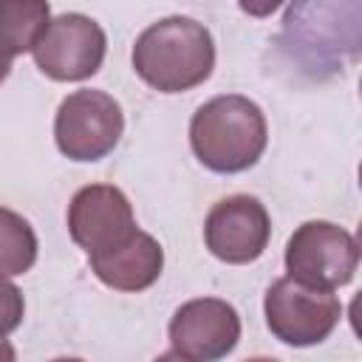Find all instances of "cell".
<instances>
[{
    "label": "cell",
    "instance_id": "6da1fadb",
    "mask_svg": "<svg viewBox=\"0 0 362 362\" xmlns=\"http://www.w3.org/2000/svg\"><path fill=\"white\" fill-rule=\"evenodd\" d=\"M136 76L158 93H184L204 85L215 68V40L192 17H161L133 45Z\"/></svg>",
    "mask_w": 362,
    "mask_h": 362
},
{
    "label": "cell",
    "instance_id": "7a4b0ae2",
    "mask_svg": "<svg viewBox=\"0 0 362 362\" xmlns=\"http://www.w3.org/2000/svg\"><path fill=\"white\" fill-rule=\"evenodd\" d=\"M269 141V124L257 102L240 93H221L204 102L189 122L195 158L221 175H235L257 164Z\"/></svg>",
    "mask_w": 362,
    "mask_h": 362
},
{
    "label": "cell",
    "instance_id": "3957f363",
    "mask_svg": "<svg viewBox=\"0 0 362 362\" xmlns=\"http://www.w3.org/2000/svg\"><path fill=\"white\" fill-rule=\"evenodd\" d=\"M263 314L274 339L291 348H308L334 334L342 320V303L334 291L303 286L286 274L266 288Z\"/></svg>",
    "mask_w": 362,
    "mask_h": 362
},
{
    "label": "cell",
    "instance_id": "277c9868",
    "mask_svg": "<svg viewBox=\"0 0 362 362\" xmlns=\"http://www.w3.org/2000/svg\"><path fill=\"white\" fill-rule=\"evenodd\" d=\"M283 260L291 280L337 291L356 274L359 243L348 229L331 221H305L288 238Z\"/></svg>",
    "mask_w": 362,
    "mask_h": 362
},
{
    "label": "cell",
    "instance_id": "5b68a950",
    "mask_svg": "<svg viewBox=\"0 0 362 362\" xmlns=\"http://www.w3.org/2000/svg\"><path fill=\"white\" fill-rule=\"evenodd\" d=\"M124 133L122 105L93 88L68 93L54 119V139L65 158L71 161H99L119 144Z\"/></svg>",
    "mask_w": 362,
    "mask_h": 362
},
{
    "label": "cell",
    "instance_id": "8992f818",
    "mask_svg": "<svg viewBox=\"0 0 362 362\" xmlns=\"http://www.w3.org/2000/svg\"><path fill=\"white\" fill-rule=\"evenodd\" d=\"M105 51H107L105 28L88 14L68 11L48 20L45 31L31 48V57L48 79L82 82L102 68Z\"/></svg>",
    "mask_w": 362,
    "mask_h": 362
},
{
    "label": "cell",
    "instance_id": "52a82bcc",
    "mask_svg": "<svg viewBox=\"0 0 362 362\" xmlns=\"http://www.w3.org/2000/svg\"><path fill=\"white\" fill-rule=\"evenodd\" d=\"M170 356L189 362H215L235 351L240 317L221 297H195L178 305L170 320Z\"/></svg>",
    "mask_w": 362,
    "mask_h": 362
},
{
    "label": "cell",
    "instance_id": "ba28073f",
    "mask_svg": "<svg viewBox=\"0 0 362 362\" xmlns=\"http://www.w3.org/2000/svg\"><path fill=\"white\" fill-rule=\"evenodd\" d=\"M272 238L266 206L255 195H229L218 201L204 221V243L212 257L243 266L257 260Z\"/></svg>",
    "mask_w": 362,
    "mask_h": 362
},
{
    "label": "cell",
    "instance_id": "9c48e42d",
    "mask_svg": "<svg viewBox=\"0 0 362 362\" xmlns=\"http://www.w3.org/2000/svg\"><path fill=\"white\" fill-rule=\"evenodd\" d=\"M133 229V206L127 195L113 184H88L76 189L68 204V232L71 240L85 249V255H96L116 246Z\"/></svg>",
    "mask_w": 362,
    "mask_h": 362
},
{
    "label": "cell",
    "instance_id": "30bf717a",
    "mask_svg": "<svg viewBox=\"0 0 362 362\" xmlns=\"http://www.w3.org/2000/svg\"><path fill=\"white\" fill-rule=\"evenodd\" d=\"M88 260H90V272L107 288L144 291L161 277L164 249L153 235H147L136 226L124 240H119L116 246H110L105 252L88 255Z\"/></svg>",
    "mask_w": 362,
    "mask_h": 362
},
{
    "label": "cell",
    "instance_id": "8fae6325",
    "mask_svg": "<svg viewBox=\"0 0 362 362\" xmlns=\"http://www.w3.org/2000/svg\"><path fill=\"white\" fill-rule=\"evenodd\" d=\"M51 20L48 0H0V82L11 62L28 54Z\"/></svg>",
    "mask_w": 362,
    "mask_h": 362
},
{
    "label": "cell",
    "instance_id": "7c38bea8",
    "mask_svg": "<svg viewBox=\"0 0 362 362\" xmlns=\"http://www.w3.org/2000/svg\"><path fill=\"white\" fill-rule=\"evenodd\" d=\"M37 235L14 209L0 206V274L17 277L37 263Z\"/></svg>",
    "mask_w": 362,
    "mask_h": 362
},
{
    "label": "cell",
    "instance_id": "4fadbf2b",
    "mask_svg": "<svg viewBox=\"0 0 362 362\" xmlns=\"http://www.w3.org/2000/svg\"><path fill=\"white\" fill-rule=\"evenodd\" d=\"M23 314H25L23 291L8 277L0 274V337H8L11 331H17L23 322Z\"/></svg>",
    "mask_w": 362,
    "mask_h": 362
},
{
    "label": "cell",
    "instance_id": "5bb4252c",
    "mask_svg": "<svg viewBox=\"0 0 362 362\" xmlns=\"http://www.w3.org/2000/svg\"><path fill=\"white\" fill-rule=\"evenodd\" d=\"M283 3H286V0H238L240 11H243V14H249V17H257V20L272 17Z\"/></svg>",
    "mask_w": 362,
    "mask_h": 362
},
{
    "label": "cell",
    "instance_id": "9a60e30c",
    "mask_svg": "<svg viewBox=\"0 0 362 362\" xmlns=\"http://www.w3.org/2000/svg\"><path fill=\"white\" fill-rule=\"evenodd\" d=\"M17 354H14V348L8 345V339L6 337H0V362H11Z\"/></svg>",
    "mask_w": 362,
    "mask_h": 362
}]
</instances>
